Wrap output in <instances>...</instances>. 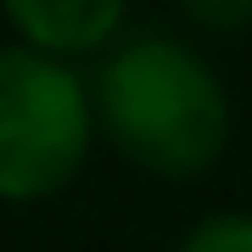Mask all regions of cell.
Segmentation results:
<instances>
[{"label": "cell", "instance_id": "6da1fadb", "mask_svg": "<svg viewBox=\"0 0 252 252\" xmlns=\"http://www.w3.org/2000/svg\"><path fill=\"white\" fill-rule=\"evenodd\" d=\"M95 135L152 180H196L230 146L235 107L219 67L180 34L129 28L90 73Z\"/></svg>", "mask_w": 252, "mask_h": 252}, {"label": "cell", "instance_id": "7a4b0ae2", "mask_svg": "<svg viewBox=\"0 0 252 252\" xmlns=\"http://www.w3.org/2000/svg\"><path fill=\"white\" fill-rule=\"evenodd\" d=\"M95 146L90 79L67 62L0 39V202H51Z\"/></svg>", "mask_w": 252, "mask_h": 252}, {"label": "cell", "instance_id": "3957f363", "mask_svg": "<svg viewBox=\"0 0 252 252\" xmlns=\"http://www.w3.org/2000/svg\"><path fill=\"white\" fill-rule=\"evenodd\" d=\"M0 17L17 34V45L67 67L79 56H107L129 34V11L118 0H6Z\"/></svg>", "mask_w": 252, "mask_h": 252}, {"label": "cell", "instance_id": "277c9868", "mask_svg": "<svg viewBox=\"0 0 252 252\" xmlns=\"http://www.w3.org/2000/svg\"><path fill=\"white\" fill-rule=\"evenodd\" d=\"M174 252H252V213H241V207L207 213L180 235Z\"/></svg>", "mask_w": 252, "mask_h": 252}, {"label": "cell", "instance_id": "5b68a950", "mask_svg": "<svg viewBox=\"0 0 252 252\" xmlns=\"http://www.w3.org/2000/svg\"><path fill=\"white\" fill-rule=\"evenodd\" d=\"M185 23L196 34H230V28H252V0H190Z\"/></svg>", "mask_w": 252, "mask_h": 252}]
</instances>
